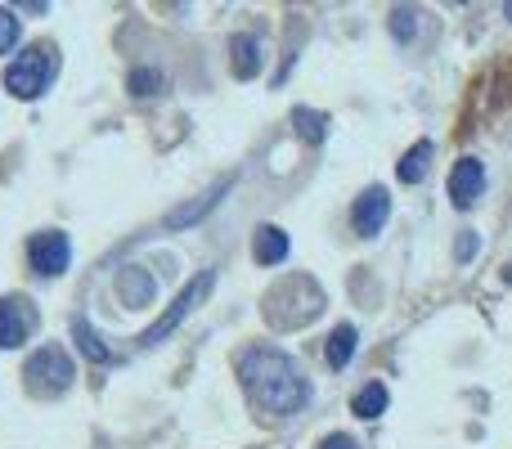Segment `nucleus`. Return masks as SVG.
Instances as JSON below:
<instances>
[{
    "instance_id": "f257e3e1",
    "label": "nucleus",
    "mask_w": 512,
    "mask_h": 449,
    "mask_svg": "<svg viewBox=\"0 0 512 449\" xmlns=\"http://www.w3.org/2000/svg\"><path fill=\"white\" fill-rule=\"evenodd\" d=\"M239 378H243V387H248L252 405L265 409V414H274V418H288V414H297V409L310 405L306 373L292 364V355L270 351V346H256V351L243 355Z\"/></svg>"
},
{
    "instance_id": "ddd939ff",
    "label": "nucleus",
    "mask_w": 512,
    "mask_h": 449,
    "mask_svg": "<svg viewBox=\"0 0 512 449\" xmlns=\"http://www.w3.org/2000/svg\"><path fill=\"white\" fill-rule=\"evenodd\" d=\"M72 337H77L81 355H86V360H90V364H113V360H117V355H113V351H108V346H104V342H99V333H95V328H90V324H86V319H72Z\"/></svg>"
},
{
    "instance_id": "9d476101",
    "label": "nucleus",
    "mask_w": 512,
    "mask_h": 449,
    "mask_svg": "<svg viewBox=\"0 0 512 449\" xmlns=\"http://www.w3.org/2000/svg\"><path fill=\"white\" fill-rule=\"evenodd\" d=\"M230 185H234V176H225V180H216L212 189H207L203 198H198V203H189V207H176V212L167 216V225L171 229H185V225H194V221H203L207 212H212L216 203H221V194H230Z\"/></svg>"
},
{
    "instance_id": "6ab92c4d",
    "label": "nucleus",
    "mask_w": 512,
    "mask_h": 449,
    "mask_svg": "<svg viewBox=\"0 0 512 449\" xmlns=\"http://www.w3.org/2000/svg\"><path fill=\"white\" fill-rule=\"evenodd\" d=\"M391 32H396V41H414V9H391Z\"/></svg>"
},
{
    "instance_id": "a211bd4d",
    "label": "nucleus",
    "mask_w": 512,
    "mask_h": 449,
    "mask_svg": "<svg viewBox=\"0 0 512 449\" xmlns=\"http://www.w3.org/2000/svg\"><path fill=\"white\" fill-rule=\"evenodd\" d=\"M162 86H167V77H162L158 68H135V72H131V95H135V99L162 95Z\"/></svg>"
},
{
    "instance_id": "dca6fc26",
    "label": "nucleus",
    "mask_w": 512,
    "mask_h": 449,
    "mask_svg": "<svg viewBox=\"0 0 512 449\" xmlns=\"http://www.w3.org/2000/svg\"><path fill=\"white\" fill-rule=\"evenodd\" d=\"M351 409L360 418H382V414H387V387H382V382H369V387L351 400Z\"/></svg>"
},
{
    "instance_id": "1a4fd4ad",
    "label": "nucleus",
    "mask_w": 512,
    "mask_h": 449,
    "mask_svg": "<svg viewBox=\"0 0 512 449\" xmlns=\"http://www.w3.org/2000/svg\"><path fill=\"white\" fill-rule=\"evenodd\" d=\"M153 292H158V279H153L149 270H140V265H122V274H117V297H122V306H131V310L149 306Z\"/></svg>"
},
{
    "instance_id": "4be33fe9",
    "label": "nucleus",
    "mask_w": 512,
    "mask_h": 449,
    "mask_svg": "<svg viewBox=\"0 0 512 449\" xmlns=\"http://www.w3.org/2000/svg\"><path fill=\"white\" fill-rule=\"evenodd\" d=\"M319 449H360V445H355L351 436H342V432H337V436H328V441L319 445Z\"/></svg>"
},
{
    "instance_id": "9b49d317",
    "label": "nucleus",
    "mask_w": 512,
    "mask_h": 449,
    "mask_svg": "<svg viewBox=\"0 0 512 449\" xmlns=\"http://www.w3.org/2000/svg\"><path fill=\"white\" fill-rule=\"evenodd\" d=\"M252 256L256 265H283L288 261V234L279 225H261L252 238Z\"/></svg>"
},
{
    "instance_id": "20e7f679",
    "label": "nucleus",
    "mask_w": 512,
    "mask_h": 449,
    "mask_svg": "<svg viewBox=\"0 0 512 449\" xmlns=\"http://www.w3.org/2000/svg\"><path fill=\"white\" fill-rule=\"evenodd\" d=\"M212 288H216V270H203L194 283H185V292H180V297L171 301L167 310H162V319H158V324H153V328H144L140 346H158V342H167V337L176 333V328L185 324V319L194 315L198 306H203V301H207V292H212Z\"/></svg>"
},
{
    "instance_id": "412c9836",
    "label": "nucleus",
    "mask_w": 512,
    "mask_h": 449,
    "mask_svg": "<svg viewBox=\"0 0 512 449\" xmlns=\"http://www.w3.org/2000/svg\"><path fill=\"white\" fill-rule=\"evenodd\" d=\"M477 247H481V238H477V234H463L454 252H459V261H472V256H477Z\"/></svg>"
},
{
    "instance_id": "f03ea898",
    "label": "nucleus",
    "mask_w": 512,
    "mask_h": 449,
    "mask_svg": "<svg viewBox=\"0 0 512 449\" xmlns=\"http://www.w3.org/2000/svg\"><path fill=\"white\" fill-rule=\"evenodd\" d=\"M54 72H59V54H54V45H32V50H23L5 68V86L14 90L18 99H36L54 81Z\"/></svg>"
},
{
    "instance_id": "b1692460",
    "label": "nucleus",
    "mask_w": 512,
    "mask_h": 449,
    "mask_svg": "<svg viewBox=\"0 0 512 449\" xmlns=\"http://www.w3.org/2000/svg\"><path fill=\"white\" fill-rule=\"evenodd\" d=\"M508 283H512V265H508Z\"/></svg>"
},
{
    "instance_id": "2eb2a0df",
    "label": "nucleus",
    "mask_w": 512,
    "mask_h": 449,
    "mask_svg": "<svg viewBox=\"0 0 512 449\" xmlns=\"http://www.w3.org/2000/svg\"><path fill=\"white\" fill-rule=\"evenodd\" d=\"M427 162H432V140H418L414 149L400 158V167H396V176L405 180V185H418V180L427 176Z\"/></svg>"
},
{
    "instance_id": "39448f33",
    "label": "nucleus",
    "mask_w": 512,
    "mask_h": 449,
    "mask_svg": "<svg viewBox=\"0 0 512 449\" xmlns=\"http://www.w3.org/2000/svg\"><path fill=\"white\" fill-rule=\"evenodd\" d=\"M27 261H32L36 274H45V279H59V274L72 265V243H68V234H59V229L32 234V243H27Z\"/></svg>"
},
{
    "instance_id": "423d86ee",
    "label": "nucleus",
    "mask_w": 512,
    "mask_h": 449,
    "mask_svg": "<svg viewBox=\"0 0 512 449\" xmlns=\"http://www.w3.org/2000/svg\"><path fill=\"white\" fill-rule=\"evenodd\" d=\"M36 333V306L27 297H0V351H14Z\"/></svg>"
},
{
    "instance_id": "4468645a",
    "label": "nucleus",
    "mask_w": 512,
    "mask_h": 449,
    "mask_svg": "<svg viewBox=\"0 0 512 449\" xmlns=\"http://www.w3.org/2000/svg\"><path fill=\"white\" fill-rule=\"evenodd\" d=\"M355 342H360V333H355L351 324H342V328H333V337H328V369H346L351 364V355H355Z\"/></svg>"
},
{
    "instance_id": "aec40b11",
    "label": "nucleus",
    "mask_w": 512,
    "mask_h": 449,
    "mask_svg": "<svg viewBox=\"0 0 512 449\" xmlns=\"http://www.w3.org/2000/svg\"><path fill=\"white\" fill-rule=\"evenodd\" d=\"M14 41H18V18L14 9H0V54L14 50Z\"/></svg>"
},
{
    "instance_id": "0eeeda50",
    "label": "nucleus",
    "mask_w": 512,
    "mask_h": 449,
    "mask_svg": "<svg viewBox=\"0 0 512 449\" xmlns=\"http://www.w3.org/2000/svg\"><path fill=\"white\" fill-rule=\"evenodd\" d=\"M387 216H391V194L382 185L364 189V194L355 198V207H351V225H355V234L360 238H378L382 225H387Z\"/></svg>"
},
{
    "instance_id": "f3484780",
    "label": "nucleus",
    "mask_w": 512,
    "mask_h": 449,
    "mask_svg": "<svg viewBox=\"0 0 512 449\" xmlns=\"http://www.w3.org/2000/svg\"><path fill=\"white\" fill-rule=\"evenodd\" d=\"M292 122H297V135H301V140H310V144H319V140L328 135V117L315 113V108H297V113H292Z\"/></svg>"
},
{
    "instance_id": "5701e85b",
    "label": "nucleus",
    "mask_w": 512,
    "mask_h": 449,
    "mask_svg": "<svg viewBox=\"0 0 512 449\" xmlns=\"http://www.w3.org/2000/svg\"><path fill=\"white\" fill-rule=\"evenodd\" d=\"M504 14H508V18H512V0H508V5H504Z\"/></svg>"
},
{
    "instance_id": "7ed1b4c3",
    "label": "nucleus",
    "mask_w": 512,
    "mask_h": 449,
    "mask_svg": "<svg viewBox=\"0 0 512 449\" xmlns=\"http://www.w3.org/2000/svg\"><path fill=\"white\" fill-rule=\"evenodd\" d=\"M23 378H27V391H32V396H63V391L72 387V378H77V369H72L68 351L50 342L27 360Z\"/></svg>"
},
{
    "instance_id": "6e6552de",
    "label": "nucleus",
    "mask_w": 512,
    "mask_h": 449,
    "mask_svg": "<svg viewBox=\"0 0 512 449\" xmlns=\"http://www.w3.org/2000/svg\"><path fill=\"white\" fill-rule=\"evenodd\" d=\"M481 194H486V167L477 158H459L450 171V203L468 212V207H477Z\"/></svg>"
},
{
    "instance_id": "f8f14e48",
    "label": "nucleus",
    "mask_w": 512,
    "mask_h": 449,
    "mask_svg": "<svg viewBox=\"0 0 512 449\" xmlns=\"http://www.w3.org/2000/svg\"><path fill=\"white\" fill-rule=\"evenodd\" d=\"M230 54H234V77L252 81L256 72H261V41H256V36H234Z\"/></svg>"
}]
</instances>
